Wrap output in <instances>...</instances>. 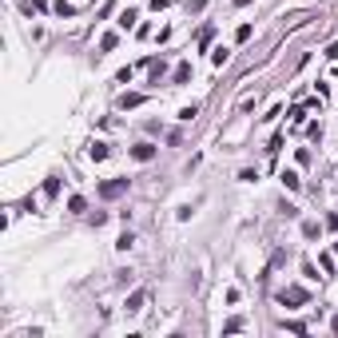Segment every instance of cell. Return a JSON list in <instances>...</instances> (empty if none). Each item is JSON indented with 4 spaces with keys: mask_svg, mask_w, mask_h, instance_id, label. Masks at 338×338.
<instances>
[{
    "mask_svg": "<svg viewBox=\"0 0 338 338\" xmlns=\"http://www.w3.org/2000/svg\"><path fill=\"white\" fill-rule=\"evenodd\" d=\"M187 80H191V64L183 60V64L175 68V76H171V84H187Z\"/></svg>",
    "mask_w": 338,
    "mask_h": 338,
    "instance_id": "6",
    "label": "cell"
},
{
    "mask_svg": "<svg viewBox=\"0 0 338 338\" xmlns=\"http://www.w3.org/2000/svg\"><path fill=\"white\" fill-rule=\"evenodd\" d=\"M115 44H119V36H115V32H108V36H104V40H100V52H112Z\"/></svg>",
    "mask_w": 338,
    "mask_h": 338,
    "instance_id": "13",
    "label": "cell"
},
{
    "mask_svg": "<svg viewBox=\"0 0 338 338\" xmlns=\"http://www.w3.org/2000/svg\"><path fill=\"white\" fill-rule=\"evenodd\" d=\"M44 195H48V199L60 195V175H48V179H44Z\"/></svg>",
    "mask_w": 338,
    "mask_h": 338,
    "instance_id": "7",
    "label": "cell"
},
{
    "mask_svg": "<svg viewBox=\"0 0 338 338\" xmlns=\"http://www.w3.org/2000/svg\"><path fill=\"white\" fill-rule=\"evenodd\" d=\"M119 195H127V179H108V183H100V199H119Z\"/></svg>",
    "mask_w": 338,
    "mask_h": 338,
    "instance_id": "2",
    "label": "cell"
},
{
    "mask_svg": "<svg viewBox=\"0 0 338 338\" xmlns=\"http://www.w3.org/2000/svg\"><path fill=\"white\" fill-rule=\"evenodd\" d=\"M302 235L306 239H318V223H302Z\"/></svg>",
    "mask_w": 338,
    "mask_h": 338,
    "instance_id": "17",
    "label": "cell"
},
{
    "mask_svg": "<svg viewBox=\"0 0 338 338\" xmlns=\"http://www.w3.org/2000/svg\"><path fill=\"white\" fill-rule=\"evenodd\" d=\"M330 326H334V334H338V314H334V322H330Z\"/></svg>",
    "mask_w": 338,
    "mask_h": 338,
    "instance_id": "21",
    "label": "cell"
},
{
    "mask_svg": "<svg viewBox=\"0 0 338 338\" xmlns=\"http://www.w3.org/2000/svg\"><path fill=\"white\" fill-rule=\"evenodd\" d=\"M211 64H215V68H223V64H227V48H219V52H211Z\"/></svg>",
    "mask_w": 338,
    "mask_h": 338,
    "instance_id": "15",
    "label": "cell"
},
{
    "mask_svg": "<svg viewBox=\"0 0 338 338\" xmlns=\"http://www.w3.org/2000/svg\"><path fill=\"white\" fill-rule=\"evenodd\" d=\"M88 155H92L96 163H104V159H108V143H92V147H88Z\"/></svg>",
    "mask_w": 338,
    "mask_h": 338,
    "instance_id": "8",
    "label": "cell"
},
{
    "mask_svg": "<svg viewBox=\"0 0 338 338\" xmlns=\"http://www.w3.org/2000/svg\"><path fill=\"white\" fill-rule=\"evenodd\" d=\"M282 183H286V187H290V191H298V187H302V179H298V175H294V171H282Z\"/></svg>",
    "mask_w": 338,
    "mask_h": 338,
    "instance_id": "12",
    "label": "cell"
},
{
    "mask_svg": "<svg viewBox=\"0 0 338 338\" xmlns=\"http://www.w3.org/2000/svg\"><path fill=\"white\" fill-rule=\"evenodd\" d=\"M334 259H338V243H334Z\"/></svg>",
    "mask_w": 338,
    "mask_h": 338,
    "instance_id": "23",
    "label": "cell"
},
{
    "mask_svg": "<svg viewBox=\"0 0 338 338\" xmlns=\"http://www.w3.org/2000/svg\"><path fill=\"white\" fill-rule=\"evenodd\" d=\"M235 4H239V8H243V4H251V0H235Z\"/></svg>",
    "mask_w": 338,
    "mask_h": 338,
    "instance_id": "22",
    "label": "cell"
},
{
    "mask_svg": "<svg viewBox=\"0 0 338 338\" xmlns=\"http://www.w3.org/2000/svg\"><path fill=\"white\" fill-rule=\"evenodd\" d=\"M235 40L243 44V40H251V24H239V32H235Z\"/></svg>",
    "mask_w": 338,
    "mask_h": 338,
    "instance_id": "16",
    "label": "cell"
},
{
    "mask_svg": "<svg viewBox=\"0 0 338 338\" xmlns=\"http://www.w3.org/2000/svg\"><path fill=\"white\" fill-rule=\"evenodd\" d=\"M84 207H88V203H84V195H72V199H68V211H76V215H80Z\"/></svg>",
    "mask_w": 338,
    "mask_h": 338,
    "instance_id": "14",
    "label": "cell"
},
{
    "mask_svg": "<svg viewBox=\"0 0 338 338\" xmlns=\"http://www.w3.org/2000/svg\"><path fill=\"white\" fill-rule=\"evenodd\" d=\"M32 8H40V12H44V8H48V0H32Z\"/></svg>",
    "mask_w": 338,
    "mask_h": 338,
    "instance_id": "20",
    "label": "cell"
},
{
    "mask_svg": "<svg viewBox=\"0 0 338 338\" xmlns=\"http://www.w3.org/2000/svg\"><path fill=\"white\" fill-rule=\"evenodd\" d=\"M326 60H338V44H330V48H326Z\"/></svg>",
    "mask_w": 338,
    "mask_h": 338,
    "instance_id": "18",
    "label": "cell"
},
{
    "mask_svg": "<svg viewBox=\"0 0 338 338\" xmlns=\"http://www.w3.org/2000/svg\"><path fill=\"white\" fill-rule=\"evenodd\" d=\"M52 12H56L60 20H72V16H76V8H72L68 0H56V4H52Z\"/></svg>",
    "mask_w": 338,
    "mask_h": 338,
    "instance_id": "5",
    "label": "cell"
},
{
    "mask_svg": "<svg viewBox=\"0 0 338 338\" xmlns=\"http://www.w3.org/2000/svg\"><path fill=\"white\" fill-rule=\"evenodd\" d=\"M139 104H143V96H139V92H127V96L119 100V108H139Z\"/></svg>",
    "mask_w": 338,
    "mask_h": 338,
    "instance_id": "11",
    "label": "cell"
},
{
    "mask_svg": "<svg viewBox=\"0 0 338 338\" xmlns=\"http://www.w3.org/2000/svg\"><path fill=\"white\" fill-rule=\"evenodd\" d=\"M131 159H135V163L155 159V143H135V147H131Z\"/></svg>",
    "mask_w": 338,
    "mask_h": 338,
    "instance_id": "3",
    "label": "cell"
},
{
    "mask_svg": "<svg viewBox=\"0 0 338 338\" xmlns=\"http://www.w3.org/2000/svg\"><path fill=\"white\" fill-rule=\"evenodd\" d=\"M171 0H151V8H155V12H159V8H167Z\"/></svg>",
    "mask_w": 338,
    "mask_h": 338,
    "instance_id": "19",
    "label": "cell"
},
{
    "mask_svg": "<svg viewBox=\"0 0 338 338\" xmlns=\"http://www.w3.org/2000/svg\"><path fill=\"white\" fill-rule=\"evenodd\" d=\"M211 40H215V24H207V28L199 32V48H211Z\"/></svg>",
    "mask_w": 338,
    "mask_h": 338,
    "instance_id": "10",
    "label": "cell"
},
{
    "mask_svg": "<svg viewBox=\"0 0 338 338\" xmlns=\"http://www.w3.org/2000/svg\"><path fill=\"white\" fill-rule=\"evenodd\" d=\"M143 302H147V290H131V294H127V302H123V310H127V314H135V310H143Z\"/></svg>",
    "mask_w": 338,
    "mask_h": 338,
    "instance_id": "4",
    "label": "cell"
},
{
    "mask_svg": "<svg viewBox=\"0 0 338 338\" xmlns=\"http://www.w3.org/2000/svg\"><path fill=\"white\" fill-rule=\"evenodd\" d=\"M306 298H310V294H306L302 286H286V290H279V302H282V306H302Z\"/></svg>",
    "mask_w": 338,
    "mask_h": 338,
    "instance_id": "1",
    "label": "cell"
},
{
    "mask_svg": "<svg viewBox=\"0 0 338 338\" xmlns=\"http://www.w3.org/2000/svg\"><path fill=\"white\" fill-rule=\"evenodd\" d=\"M135 20H139V12H135V8H127V12H119V28H131Z\"/></svg>",
    "mask_w": 338,
    "mask_h": 338,
    "instance_id": "9",
    "label": "cell"
}]
</instances>
